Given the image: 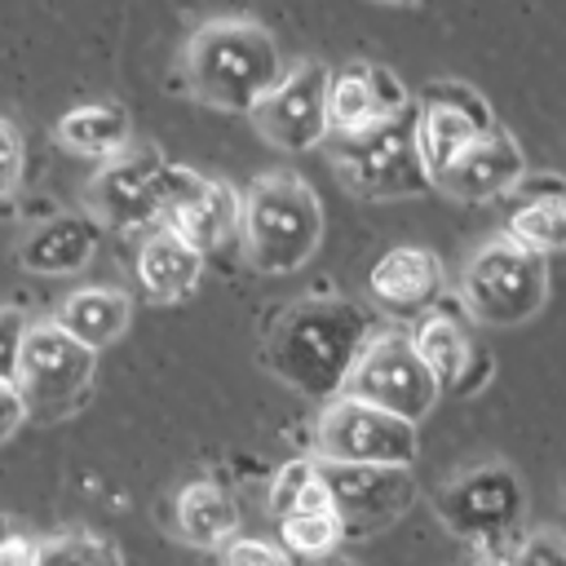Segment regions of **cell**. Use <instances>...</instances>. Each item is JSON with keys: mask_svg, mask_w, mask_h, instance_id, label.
Instances as JSON below:
<instances>
[{"mask_svg": "<svg viewBox=\"0 0 566 566\" xmlns=\"http://www.w3.org/2000/svg\"><path fill=\"white\" fill-rule=\"evenodd\" d=\"M371 318L345 296H310L279 314L265 340V367L296 394L332 402L340 398L358 354L371 340Z\"/></svg>", "mask_w": 566, "mask_h": 566, "instance_id": "cell-1", "label": "cell"}, {"mask_svg": "<svg viewBox=\"0 0 566 566\" xmlns=\"http://www.w3.org/2000/svg\"><path fill=\"white\" fill-rule=\"evenodd\" d=\"M283 71L287 66L279 57L274 35L248 18L203 22L186 49V75H190L195 93L208 106L230 111V115H252L256 102L279 84Z\"/></svg>", "mask_w": 566, "mask_h": 566, "instance_id": "cell-2", "label": "cell"}, {"mask_svg": "<svg viewBox=\"0 0 566 566\" xmlns=\"http://www.w3.org/2000/svg\"><path fill=\"white\" fill-rule=\"evenodd\" d=\"M323 239V203L296 172L261 177L239 212V243L252 270L292 274L301 270Z\"/></svg>", "mask_w": 566, "mask_h": 566, "instance_id": "cell-3", "label": "cell"}, {"mask_svg": "<svg viewBox=\"0 0 566 566\" xmlns=\"http://www.w3.org/2000/svg\"><path fill=\"white\" fill-rule=\"evenodd\" d=\"M460 301L478 323H526L548 305V256H535L500 234L469 256L460 274Z\"/></svg>", "mask_w": 566, "mask_h": 566, "instance_id": "cell-4", "label": "cell"}, {"mask_svg": "<svg viewBox=\"0 0 566 566\" xmlns=\"http://www.w3.org/2000/svg\"><path fill=\"white\" fill-rule=\"evenodd\" d=\"M332 168L345 190L363 199H411L433 186V177L420 164L416 150V106L402 111L398 119L354 133V137H332Z\"/></svg>", "mask_w": 566, "mask_h": 566, "instance_id": "cell-5", "label": "cell"}, {"mask_svg": "<svg viewBox=\"0 0 566 566\" xmlns=\"http://www.w3.org/2000/svg\"><path fill=\"white\" fill-rule=\"evenodd\" d=\"M416 424L402 416H389L380 407H367L358 398H332L314 429V460L327 464H389L411 469L416 460Z\"/></svg>", "mask_w": 566, "mask_h": 566, "instance_id": "cell-6", "label": "cell"}, {"mask_svg": "<svg viewBox=\"0 0 566 566\" xmlns=\"http://www.w3.org/2000/svg\"><path fill=\"white\" fill-rule=\"evenodd\" d=\"M345 398H358L367 407H380L389 416H402L411 424H420L433 402H438V380L429 376V367L420 363V354L411 349V336L402 332H376L367 340V349L358 354L345 389Z\"/></svg>", "mask_w": 566, "mask_h": 566, "instance_id": "cell-7", "label": "cell"}, {"mask_svg": "<svg viewBox=\"0 0 566 566\" xmlns=\"http://www.w3.org/2000/svg\"><path fill=\"white\" fill-rule=\"evenodd\" d=\"M433 509L464 539H495L526 517V486L509 464H478L438 486Z\"/></svg>", "mask_w": 566, "mask_h": 566, "instance_id": "cell-8", "label": "cell"}, {"mask_svg": "<svg viewBox=\"0 0 566 566\" xmlns=\"http://www.w3.org/2000/svg\"><path fill=\"white\" fill-rule=\"evenodd\" d=\"M327 80H332V66L314 62V57H301L292 62L279 84L256 102L252 111V128L279 146V150H314L318 142L332 137L327 128Z\"/></svg>", "mask_w": 566, "mask_h": 566, "instance_id": "cell-9", "label": "cell"}, {"mask_svg": "<svg viewBox=\"0 0 566 566\" xmlns=\"http://www.w3.org/2000/svg\"><path fill=\"white\" fill-rule=\"evenodd\" d=\"M495 128V115L482 93L455 80H438L416 102V150L424 172L438 181L482 133Z\"/></svg>", "mask_w": 566, "mask_h": 566, "instance_id": "cell-10", "label": "cell"}, {"mask_svg": "<svg viewBox=\"0 0 566 566\" xmlns=\"http://www.w3.org/2000/svg\"><path fill=\"white\" fill-rule=\"evenodd\" d=\"M168 168L155 150H124L106 159L88 181V208L119 230L164 226L168 212Z\"/></svg>", "mask_w": 566, "mask_h": 566, "instance_id": "cell-11", "label": "cell"}, {"mask_svg": "<svg viewBox=\"0 0 566 566\" xmlns=\"http://www.w3.org/2000/svg\"><path fill=\"white\" fill-rule=\"evenodd\" d=\"M318 478L332 495V509L345 526V535H371L389 522H398L411 500H416V478L411 469H389V464H327L314 460Z\"/></svg>", "mask_w": 566, "mask_h": 566, "instance_id": "cell-12", "label": "cell"}, {"mask_svg": "<svg viewBox=\"0 0 566 566\" xmlns=\"http://www.w3.org/2000/svg\"><path fill=\"white\" fill-rule=\"evenodd\" d=\"M93 363H97V354L88 345H80L75 336H66L53 318L31 323L22 354H18L13 385L22 389L27 407H57V402H71L93 380Z\"/></svg>", "mask_w": 566, "mask_h": 566, "instance_id": "cell-13", "label": "cell"}, {"mask_svg": "<svg viewBox=\"0 0 566 566\" xmlns=\"http://www.w3.org/2000/svg\"><path fill=\"white\" fill-rule=\"evenodd\" d=\"M411 111V97L402 80L389 66L376 62H345L327 80V128L332 137H354L367 128H380Z\"/></svg>", "mask_w": 566, "mask_h": 566, "instance_id": "cell-14", "label": "cell"}, {"mask_svg": "<svg viewBox=\"0 0 566 566\" xmlns=\"http://www.w3.org/2000/svg\"><path fill=\"white\" fill-rule=\"evenodd\" d=\"M239 212H243V199L234 195V186L217 181V177H203L186 164H172L168 168V212H164V226L177 230L181 239H190L199 252L226 243L230 234H239Z\"/></svg>", "mask_w": 566, "mask_h": 566, "instance_id": "cell-15", "label": "cell"}, {"mask_svg": "<svg viewBox=\"0 0 566 566\" xmlns=\"http://www.w3.org/2000/svg\"><path fill=\"white\" fill-rule=\"evenodd\" d=\"M367 292L389 318H420L442 296V261L420 243H398L371 265Z\"/></svg>", "mask_w": 566, "mask_h": 566, "instance_id": "cell-16", "label": "cell"}, {"mask_svg": "<svg viewBox=\"0 0 566 566\" xmlns=\"http://www.w3.org/2000/svg\"><path fill=\"white\" fill-rule=\"evenodd\" d=\"M526 177V159L513 142V133H504L500 124L491 133H482L433 186H442L451 199H464V203H482V199H495V195H509L517 181Z\"/></svg>", "mask_w": 566, "mask_h": 566, "instance_id": "cell-17", "label": "cell"}, {"mask_svg": "<svg viewBox=\"0 0 566 566\" xmlns=\"http://www.w3.org/2000/svg\"><path fill=\"white\" fill-rule=\"evenodd\" d=\"M93 252H97V221L84 212H57L22 239L18 261L31 274H75L93 261Z\"/></svg>", "mask_w": 566, "mask_h": 566, "instance_id": "cell-18", "label": "cell"}, {"mask_svg": "<svg viewBox=\"0 0 566 566\" xmlns=\"http://www.w3.org/2000/svg\"><path fill=\"white\" fill-rule=\"evenodd\" d=\"M137 279L159 301H181L203 279V252L168 226H155L137 248Z\"/></svg>", "mask_w": 566, "mask_h": 566, "instance_id": "cell-19", "label": "cell"}, {"mask_svg": "<svg viewBox=\"0 0 566 566\" xmlns=\"http://www.w3.org/2000/svg\"><path fill=\"white\" fill-rule=\"evenodd\" d=\"M128 318H133V301L119 287H75L53 314V323L93 354L115 345L128 332Z\"/></svg>", "mask_w": 566, "mask_h": 566, "instance_id": "cell-20", "label": "cell"}, {"mask_svg": "<svg viewBox=\"0 0 566 566\" xmlns=\"http://www.w3.org/2000/svg\"><path fill=\"white\" fill-rule=\"evenodd\" d=\"M57 146L71 150V155H84V159H115L128 150V137H133V119L119 102H84L75 111H66L53 128Z\"/></svg>", "mask_w": 566, "mask_h": 566, "instance_id": "cell-21", "label": "cell"}, {"mask_svg": "<svg viewBox=\"0 0 566 566\" xmlns=\"http://www.w3.org/2000/svg\"><path fill=\"white\" fill-rule=\"evenodd\" d=\"M239 531V504L221 482H190L177 495V535L190 548H226Z\"/></svg>", "mask_w": 566, "mask_h": 566, "instance_id": "cell-22", "label": "cell"}, {"mask_svg": "<svg viewBox=\"0 0 566 566\" xmlns=\"http://www.w3.org/2000/svg\"><path fill=\"white\" fill-rule=\"evenodd\" d=\"M411 349L420 354V363L429 367V376L438 380V389H451L455 376L464 371L469 354H473V345H469L460 318H451V314H442V310L420 314V323H416V332H411Z\"/></svg>", "mask_w": 566, "mask_h": 566, "instance_id": "cell-23", "label": "cell"}, {"mask_svg": "<svg viewBox=\"0 0 566 566\" xmlns=\"http://www.w3.org/2000/svg\"><path fill=\"white\" fill-rule=\"evenodd\" d=\"M504 239L522 243L535 256L566 252V195L517 199L513 212H509V221H504Z\"/></svg>", "mask_w": 566, "mask_h": 566, "instance_id": "cell-24", "label": "cell"}, {"mask_svg": "<svg viewBox=\"0 0 566 566\" xmlns=\"http://www.w3.org/2000/svg\"><path fill=\"white\" fill-rule=\"evenodd\" d=\"M279 531H283V544H287V553H296V557H310V562H318V557H332V553H336V544L345 539V526H340L336 509H305V513H283V517H279Z\"/></svg>", "mask_w": 566, "mask_h": 566, "instance_id": "cell-25", "label": "cell"}, {"mask_svg": "<svg viewBox=\"0 0 566 566\" xmlns=\"http://www.w3.org/2000/svg\"><path fill=\"white\" fill-rule=\"evenodd\" d=\"M115 544L93 531H66L49 544H40V566H97Z\"/></svg>", "mask_w": 566, "mask_h": 566, "instance_id": "cell-26", "label": "cell"}, {"mask_svg": "<svg viewBox=\"0 0 566 566\" xmlns=\"http://www.w3.org/2000/svg\"><path fill=\"white\" fill-rule=\"evenodd\" d=\"M221 566H296L287 548L270 544V539H230Z\"/></svg>", "mask_w": 566, "mask_h": 566, "instance_id": "cell-27", "label": "cell"}, {"mask_svg": "<svg viewBox=\"0 0 566 566\" xmlns=\"http://www.w3.org/2000/svg\"><path fill=\"white\" fill-rule=\"evenodd\" d=\"M509 566H566V539L553 535V531H535L517 544Z\"/></svg>", "mask_w": 566, "mask_h": 566, "instance_id": "cell-28", "label": "cell"}, {"mask_svg": "<svg viewBox=\"0 0 566 566\" xmlns=\"http://www.w3.org/2000/svg\"><path fill=\"white\" fill-rule=\"evenodd\" d=\"M27 314L22 310H0V380H13L18 376V354H22V340H27Z\"/></svg>", "mask_w": 566, "mask_h": 566, "instance_id": "cell-29", "label": "cell"}, {"mask_svg": "<svg viewBox=\"0 0 566 566\" xmlns=\"http://www.w3.org/2000/svg\"><path fill=\"white\" fill-rule=\"evenodd\" d=\"M22 181V133L0 119V195H9Z\"/></svg>", "mask_w": 566, "mask_h": 566, "instance_id": "cell-30", "label": "cell"}, {"mask_svg": "<svg viewBox=\"0 0 566 566\" xmlns=\"http://www.w3.org/2000/svg\"><path fill=\"white\" fill-rule=\"evenodd\" d=\"M27 398H22V389L13 385V380H0V442H9L18 429H22V420H27Z\"/></svg>", "mask_w": 566, "mask_h": 566, "instance_id": "cell-31", "label": "cell"}, {"mask_svg": "<svg viewBox=\"0 0 566 566\" xmlns=\"http://www.w3.org/2000/svg\"><path fill=\"white\" fill-rule=\"evenodd\" d=\"M491 376H495V358H491L486 349H473V354H469V363H464V371L455 376V385H451V389H455V394H478Z\"/></svg>", "mask_w": 566, "mask_h": 566, "instance_id": "cell-32", "label": "cell"}, {"mask_svg": "<svg viewBox=\"0 0 566 566\" xmlns=\"http://www.w3.org/2000/svg\"><path fill=\"white\" fill-rule=\"evenodd\" d=\"M0 566H40V544L27 535H0Z\"/></svg>", "mask_w": 566, "mask_h": 566, "instance_id": "cell-33", "label": "cell"}, {"mask_svg": "<svg viewBox=\"0 0 566 566\" xmlns=\"http://www.w3.org/2000/svg\"><path fill=\"white\" fill-rule=\"evenodd\" d=\"M314 566H354V562H349V557H336V553H332V557H318Z\"/></svg>", "mask_w": 566, "mask_h": 566, "instance_id": "cell-34", "label": "cell"}, {"mask_svg": "<svg viewBox=\"0 0 566 566\" xmlns=\"http://www.w3.org/2000/svg\"><path fill=\"white\" fill-rule=\"evenodd\" d=\"M478 566H509V562H500V557H482Z\"/></svg>", "mask_w": 566, "mask_h": 566, "instance_id": "cell-35", "label": "cell"}, {"mask_svg": "<svg viewBox=\"0 0 566 566\" xmlns=\"http://www.w3.org/2000/svg\"><path fill=\"white\" fill-rule=\"evenodd\" d=\"M385 4H420V0H385Z\"/></svg>", "mask_w": 566, "mask_h": 566, "instance_id": "cell-36", "label": "cell"}, {"mask_svg": "<svg viewBox=\"0 0 566 566\" xmlns=\"http://www.w3.org/2000/svg\"><path fill=\"white\" fill-rule=\"evenodd\" d=\"M562 504H566V478H562Z\"/></svg>", "mask_w": 566, "mask_h": 566, "instance_id": "cell-37", "label": "cell"}]
</instances>
